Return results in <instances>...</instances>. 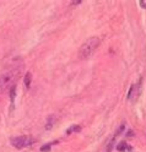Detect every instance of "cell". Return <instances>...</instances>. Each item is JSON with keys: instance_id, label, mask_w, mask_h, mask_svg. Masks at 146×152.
I'll return each mask as SVG.
<instances>
[{"instance_id": "6da1fadb", "label": "cell", "mask_w": 146, "mask_h": 152, "mask_svg": "<svg viewBox=\"0 0 146 152\" xmlns=\"http://www.w3.org/2000/svg\"><path fill=\"white\" fill-rule=\"evenodd\" d=\"M101 44V38L100 37H91L89 38L79 49V53H77V56L80 59H87L92 56V54L96 52V49L98 48V45Z\"/></svg>"}, {"instance_id": "7a4b0ae2", "label": "cell", "mask_w": 146, "mask_h": 152, "mask_svg": "<svg viewBox=\"0 0 146 152\" xmlns=\"http://www.w3.org/2000/svg\"><path fill=\"white\" fill-rule=\"evenodd\" d=\"M16 76H17V72H15L12 70L0 75V92H4L7 88L10 90L12 86H15Z\"/></svg>"}, {"instance_id": "3957f363", "label": "cell", "mask_w": 146, "mask_h": 152, "mask_svg": "<svg viewBox=\"0 0 146 152\" xmlns=\"http://www.w3.org/2000/svg\"><path fill=\"white\" fill-rule=\"evenodd\" d=\"M11 145L18 150L21 148H25L27 146H31L34 144V139H32L31 136H26V135H22V136H15L12 137L11 140Z\"/></svg>"}, {"instance_id": "277c9868", "label": "cell", "mask_w": 146, "mask_h": 152, "mask_svg": "<svg viewBox=\"0 0 146 152\" xmlns=\"http://www.w3.org/2000/svg\"><path fill=\"white\" fill-rule=\"evenodd\" d=\"M117 150L118 151H120V152H124V151H128V150H131V147L126 144L125 141H122V142H119V144H117Z\"/></svg>"}, {"instance_id": "5b68a950", "label": "cell", "mask_w": 146, "mask_h": 152, "mask_svg": "<svg viewBox=\"0 0 146 152\" xmlns=\"http://www.w3.org/2000/svg\"><path fill=\"white\" fill-rule=\"evenodd\" d=\"M23 82H25V86H26L27 88H30L31 82H32V74H31V72H26L25 79H23Z\"/></svg>"}, {"instance_id": "8992f818", "label": "cell", "mask_w": 146, "mask_h": 152, "mask_svg": "<svg viewBox=\"0 0 146 152\" xmlns=\"http://www.w3.org/2000/svg\"><path fill=\"white\" fill-rule=\"evenodd\" d=\"M115 135L112 137V140L108 142V145H107V148H106V152H111L112 150H113V147H114V145H115Z\"/></svg>"}, {"instance_id": "52a82bcc", "label": "cell", "mask_w": 146, "mask_h": 152, "mask_svg": "<svg viewBox=\"0 0 146 152\" xmlns=\"http://www.w3.org/2000/svg\"><path fill=\"white\" fill-rule=\"evenodd\" d=\"M9 94H10L11 102L14 103V101H15V98H16V86H12V87L10 88V91H9Z\"/></svg>"}, {"instance_id": "ba28073f", "label": "cell", "mask_w": 146, "mask_h": 152, "mask_svg": "<svg viewBox=\"0 0 146 152\" xmlns=\"http://www.w3.org/2000/svg\"><path fill=\"white\" fill-rule=\"evenodd\" d=\"M51 144L49 145H44L43 147H41V152H49L51 151Z\"/></svg>"}, {"instance_id": "9c48e42d", "label": "cell", "mask_w": 146, "mask_h": 152, "mask_svg": "<svg viewBox=\"0 0 146 152\" xmlns=\"http://www.w3.org/2000/svg\"><path fill=\"white\" fill-rule=\"evenodd\" d=\"M77 130H80V126H77V125H75V126H73L70 130H67L66 131V134H71L73 131H77Z\"/></svg>"}, {"instance_id": "30bf717a", "label": "cell", "mask_w": 146, "mask_h": 152, "mask_svg": "<svg viewBox=\"0 0 146 152\" xmlns=\"http://www.w3.org/2000/svg\"><path fill=\"white\" fill-rule=\"evenodd\" d=\"M140 6L142 9H146V1H145V0H141V1H140Z\"/></svg>"}]
</instances>
